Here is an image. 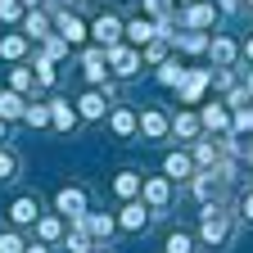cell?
I'll list each match as a JSON object with an SVG mask.
<instances>
[{"mask_svg":"<svg viewBox=\"0 0 253 253\" xmlns=\"http://www.w3.org/2000/svg\"><path fill=\"white\" fill-rule=\"evenodd\" d=\"M23 253H50V249H41V244H37V249H23Z\"/></svg>","mask_w":253,"mask_h":253,"instance_id":"ab89813d","label":"cell"},{"mask_svg":"<svg viewBox=\"0 0 253 253\" xmlns=\"http://www.w3.org/2000/svg\"><path fill=\"white\" fill-rule=\"evenodd\" d=\"M0 145H5V118H0Z\"/></svg>","mask_w":253,"mask_h":253,"instance_id":"60d3db41","label":"cell"},{"mask_svg":"<svg viewBox=\"0 0 253 253\" xmlns=\"http://www.w3.org/2000/svg\"><path fill=\"white\" fill-rule=\"evenodd\" d=\"M195 158H199V163H217V149L212 145H195Z\"/></svg>","mask_w":253,"mask_h":253,"instance_id":"8d00e7d4","label":"cell"},{"mask_svg":"<svg viewBox=\"0 0 253 253\" xmlns=\"http://www.w3.org/2000/svg\"><path fill=\"white\" fill-rule=\"evenodd\" d=\"M27 244L18 240V235H0V253H23Z\"/></svg>","mask_w":253,"mask_h":253,"instance_id":"1f68e13d","label":"cell"},{"mask_svg":"<svg viewBox=\"0 0 253 253\" xmlns=\"http://www.w3.org/2000/svg\"><path fill=\"white\" fill-rule=\"evenodd\" d=\"M14 172H18V158L9 149H0V181H14Z\"/></svg>","mask_w":253,"mask_h":253,"instance_id":"cb8c5ba5","label":"cell"},{"mask_svg":"<svg viewBox=\"0 0 253 253\" xmlns=\"http://www.w3.org/2000/svg\"><path fill=\"white\" fill-rule=\"evenodd\" d=\"M244 217L253 221V195H244Z\"/></svg>","mask_w":253,"mask_h":253,"instance_id":"74e56055","label":"cell"},{"mask_svg":"<svg viewBox=\"0 0 253 253\" xmlns=\"http://www.w3.org/2000/svg\"><path fill=\"white\" fill-rule=\"evenodd\" d=\"M27 37H45V14H27Z\"/></svg>","mask_w":253,"mask_h":253,"instance_id":"f546056e","label":"cell"},{"mask_svg":"<svg viewBox=\"0 0 253 253\" xmlns=\"http://www.w3.org/2000/svg\"><path fill=\"white\" fill-rule=\"evenodd\" d=\"M9 217H14V226H32V221L41 217V208H37V199H27V195H23V199L9 204Z\"/></svg>","mask_w":253,"mask_h":253,"instance_id":"5b68a950","label":"cell"},{"mask_svg":"<svg viewBox=\"0 0 253 253\" xmlns=\"http://www.w3.org/2000/svg\"><path fill=\"white\" fill-rule=\"evenodd\" d=\"M176 86H181V100H185V104H195L199 95H204V86H208V73H190V77H181Z\"/></svg>","mask_w":253,"mask_h":253,"instance_id":"52a82bcc","label":"cell"},{"mask_svg":"<svg viewBox=\"0 0 253 253\" xmlns=\"http://www.w3.org/2000/svg\"><path fill=\"white\" fill-rule=\"evenodd\" d=\"M158 82H163V86H176L181 82V68H176V63H163V68H158Z\"/></svg>","mask_w":253,"mask_h":253,"instance_id":"f1b7e54d","label":"cell"},{"mask_svg":"<svg viewBox=\"0 0 253 253\" xmlns=\"http://www.w3.org/2000/svg\"><path fill=\"white\" fill-rule=\"evenodd\" d=\"M204 45H208V41L199 37V32H190V37H181V50H204Z\"/></svg>","mask_w":253,"mask_h":253,"instance_id":"d590c367","label":"cell"},{"mask_svg":"<svg viewBox=\"0 0 253 253\" xmlns=\"http://www.w3.org/2000/svg\"><path fill=\"white\" fill-rule=\"evenodd\" d=\"M23 5H37V0H23Z\"/></svg>","mask_w":253,"mask_h":253,"instance_id":"ee69618b","label":"cell"},{"mask_svg":"<svg viewBox=\"0 0 253 253\" xmlns=\"http://www.w3.org/2000/svg\"><path fill=\"white\" fill-rule=\"evenodd\" d=\"M113 190L122 199H131V195H140V176L136 172H118V181H113Z\"/></svg>","mask_w":253,"mask_h":253,"instance_id":"7c38bea8","label":"cell"},{"mask_svg":"<svg viewBox=\"0 0 253 253\" xmlns=\"http://www.w3.org/2000/svg\"><path fill=\"white\" fill-rule=\"evenodd\" d=\"M82 221H86V231H95V235H109V231L118 226L113 217H82Z\"/></svg>","mask_w":253,"mask_h":253,"instance_id":"603a6c76","label":"cell"},{"mask_svg":"<svg viewBox=\"0 0 253 253\" xmlns=\"http://www.w3.org/2000/svg\"><path fill=\"white\" fill-rule=\"evenodd\" d=\"M163 168H168V176H190V158L185 154H168Z\"/></svg>","mask_w":253,"mask_h":253,"instance_id":"2e32d148","label":"cell"},{"mask_svg":"<svg viewBox=\"0 0 253 253\" xmlns=\"http://www.w3.org/2000/svg\"><path fill=\"white\" fill-rule=\"evenodd\" d=\"M249 163H253V145H249Z\"/></svg>","mask_w":253,"mask_h":253,"instance_id":"7bdbcfd3","label":"cell"},{"mask_svg":"<svg viewBox=\"0 0 253 253\" xmlns=\"http://www.w3.org/2000/svg\"><path fill=\"white\" fill-rule=\"evenodd\" d=\"M221 9H240V0H221Z\"/></svg>","mask_w":253,"mask_h":253,"instance_id":"f35d334b","label":"cell"},{"mask_svg":"<svg viewBox=\"0 0 253 253\" xmlns=\"http://www.w3.org/2000/svg\"><path fill=\"white\" fill-rule=\"evenodd\" d=\"M136 126H140V131H145V136H149V140H158V136H168V126H172V122H168V118H163V113H158V109H145V113H140V122H136Z\"/></svg>","mask_w":253,"mask_h":253,"instance_id":"277c9868","label":"cell"},{"mask_svg":"<svg viewBox=\"0 0 253 253\" xmlns=\"http://www.w3.org/2000/svg\"><path fill=\"white\" fill-rule=\"evenodd\" d=\"M104 73H109V68H104V54L90 50V54H86V77H90V82H104Z\"/></svg>","mask_w":253,"mask_h":253,"instance_id":"4fadbf2b","label":"cell"},{"mask_svg":"<svg viewBox=\"0 0 253 253\" xmlns=\"http://www.w3.org/2000/svg\"><path fill=\"white\" fill-rule=\"evenodd\" d=\"M68 249H73V253H90V240H86L82 231H73V235H68Z\"/></svg>","mask_w":253,"mask_h":253,"instance_id":"d6a6232c","label":"cell"},{"mask_svg":"<svg viewBox=\"0 0 253 253\" xmlns=\"http://www.w3.org/2000/svg\"><path fill=\"white\" fill-rule=\"evenodd\" d=\"M59 37L68 41V45H77V41L86 37V27H82V18H73V14H59Z\"/></svg>","mask_w":253,"mask_h":253,"instance_id":"9c48e42d","label":"cell"},{"mask_svg":"<svg viewBox=\"0 0 253 253\" xmlns=\"http://www.w3.org/2000/svg\"><path fill=\"white\" fill-rule=\"evenodd\" d=\"M199 231H204V240L217 249V244H226V240H231V221L221 217L217 208H208V212H204V226H199Z\"/></svg>","mask_w":253,"mask_h":253,"instance_id":"6da1fadb","label":"cell"},{"mask_svg":"<svg viewBox=\"0 0 253 253\" xmlns=\"http://www.w3.org/2000/svg\"><path fill=\"white\" fill-rule=\"evenodd\" d=\"M104 59L113 63V73H118V77L140 73V54H136V50H113V45H109V54H104Z\"/></svg>","mask_w":253,"mask_h":253,"instance_id":"3957f363","label":"cell"},{"mask_svg":"<svg viewBox=\"0 0 253 253\" xmlns=\"http://www.w3.org/2000/svg\"><path fill=\"white\" fill-rule=\"evenodd\" d=\"M185 23H190V27H208V23H212V9H208V5H195V9L185 14Z\"/></svg>","mask_w":253,"mask_h":253,"instance_id":"7402d4cb","label":"cell"},{"mask_svg":"<svg viewBox=\"0 0 253 253\" xmlns=\"http://www.w3.org/2000/svg\"><path fill=\"white\" fill-rule=\"evenodd\" d=\"M176 131H181V136H195V131H199V118H195V113H181V118H176Z\"/></svg>","mask_w":253,"mask_h":253,"instance_id":"4316f807","label":"cell"},{"mask_svg":"<svg viewBox=\"0 0 253 253\" xmlns=\"http://www.w3.org/2000/svg\"><path fill=\"white\" fill-rule=\"evenodd\" d=\"M113 131H118V136H131V131H136V113H126V109L113 113Z\"/></svg>","mask_w":253,"mask_h":253,"instance_id":"d6986e66","label":"cell"},{"mask_svg":"<svg viewBox=\"0 0 253 253\" xmlns=\"http://www.w3.org/2000/svg\"><path fill=\"white\" fill-rule=\"evenodd\" d=\"M9 86H14V90H32V73H27V68H14V73H9Z\"/></svg>","mask_w":253,"mask_h":253,"instance_id":"83f0119b","label":"cell"},{"mask_svg":"<svg viewBox=\"0 0 253 253\" xmlns=\"http://www.w3.org/2000/svg\"><path fill=\"white\" fill-rule=\"evenodd\" d=\"M244 54H249V59H253V41H249V45H244Z\"/></svg>","mask_w":253,"mask_h":253,"instance_id":"b9f144b4","label":"cell"},{"mask_svg":"<svg viewBox=\"0 0 253 253\" xmlns=\"http://www.w3.org/2000/svg\"><path fill=\"white\" fill-rule=\"evenodd\" d=\"M208 50H212V59L221 63V68L235 59V41H231V37H212V41H208Z\"/></svg>","mask_w":253,"mask_h":253,"instance_id":"30bf717a","label":"cell"},{"mask_svg":"<svg viewBox=\"0 0 253 253\" xmlns=\"http://www.w3.org/2000/svg\"><path fill=\"white\" fill-rule=\"evenodd\" d=\"M204 126H217V131H221V126H226V109H221V104H208L204 109Z\"/></svg>","mask_w":253,"mask_h":253,"instance_id":"44dd1931","label":"cell"},{"mask_svg":"<svg viewBox=\"0 0 253 253\" xmlns=\"http://www.w3.org/2000/svg\"><path fill=\"white\" fill-rule=\"evenodd\" d=\"M82 113L86 118H100L104 113V100H100V95H82Z\"/></svg>","mask_w":253,"mask_h":253,"instance_id":"d4e9b609","label":"cell"},{"mask_svg":"<svg viewBox=\"0 0 253 253\" xmlns=\"http://www.w3.org/2000/svg\"><path fill=\"white\" fill-rule=\"evenodd\" d=\"M145 9H149L154 18H168V9H172V5H168V0H145Z\"/></svg>","mask_w":253,"mask_h":253,"instance_id":"836d02e7","label":"cell"},{"mask_svg":"<svg viewBox=\"0 0 253 253\" xmlns=\"http://www.w3.org/2000/svg\"><path fill=\"white\" fill-rule=\"evenodd\" d=\"M181 5H195V0H181Z\"/></svg>","mask_w":253,"mask_h":253,"instance_id":"f6af8a7d","label":"cell"},{"mask_svg":"<svg viewBox=\"0 0 253 253\" xmlns=\"http://www.w3.org/2000/svg\"><path fill=\"white\" fill-rule=\"evenodd\" d=\"M145 221H149V208H145V204H126L122 217H118V226H122V231H140Z\"/></svg>","mask_w":253,"mask_h":253,"instance_id":"8992f818","label":"cell"},{"mask_svg":"<svg viewBox=\"0 0 253 253\" xmlns=\"http://www.w3.org/2000/svg\"><path fill=\"white\" fill-rule=\"evenodd\" d=\"M23 118H27V126H45L50 122V109L45 104H32V109H23Z\"/></svg>","mask_w":253,"mask_h":253,"instance_id":"ffe728a7","label":"cell"},{"mask_svg":"<svg viewBox=\"0 0 253 253\" xmlns=\"http://www.w3.org/2000/svg\"><path fill=\"white\" fill-rule=\"evenodd\" d=\"M126 32H131V41H140V45H145V41H154V32H158V27H154L149 18H136V23L126 27Z\"/></svg>","mask_w":253,"mask_h":253,"instance_id":"9a60e30c","label":"cell"},{"mask_svg":"<svg viewBox=\"0 0 253 253\" xmlns=\"http://www.w3.org/2000/svg\"><path fill=\"white\" fill-rule=\"evenodd\" d=\"M0 18L14 23V18H18V0H0Z\"/></svg>","mask_w":253,"mask_h":253,"instance_id":"e575fe53","label":"cell"},{"mask_svg":"<svg viewBox=\"0 0 253 253\" xmlns=\"http://www.w3.org/2000/svg\"><path fill=\"white\" fill-rule=\"evenodd\" d=\"M50 122L59 126V131H68L77 118H73V109H68V104H50Z\"/></svg>","mask_w":253,"mask_h":253,"instance_id":"5bb4252c","label":"cell"},{"mask_svg":"<svg viewBox=\"0 0 253 253\" xmlns=\"http://www.w3.org/2000/svg\"><path fill=\"white\" fill-rule=\"evenodd\" d=\"M90 32H95V41H100V45H113V41H118V32H122V23L104 14V18H95V27H90Z\"/></svg>","mask_w":253,"mask_h":253,"instance_id":"ba28073f","label":"cell"},{"mask_svg":"<svg viewBox=\"0 0 253 253\" xmlns=\"http://www.w3.org/2000/svg\"><path fill=\"white\" fill-rule=\"evenodd\" d=\"M54 208H59L63 217L82 221V217H86V195H82V190H59V195H54Z\"/></svg>","mask_w":253,"mask_h":253,"instance_id":"7a4b0ae2","label":"cell"},{"mask_svg":"<svg viewBox=\"0 0 253 253\" xmlns=\"http://www.w3.org/2000/svg\"><path fill=\"white\" fill-rule=\"evenodd\" d=\"M145 199H149V204H168V181H158V176L145 181Z\"/></svg>","mask_w":253,"mask_h":253,"instance_id":"ac0fdd59","label":"cell"},{"mask_svg":"<svg viewBox=\"0 0 253 253\" xmlns=\"http://www.w3.org/2000/svg\"><path fill=\"white\" fill-rule=\"evenodd\" d=\"M59 235H63V221L59 217H45L41 221V240H59Z\"/></svg>","mask_w":253,"mask_h":253,"instance_id":"484cf974","label":"cell"},{"mask_svg":"<svg viewBox=\"0 0 253 253\" xmlns=\"http://www.w3.org/2000/svg\"><path fill=\"white\" fill-rule=\"evenodd\" d=\"M168 253H190V235H168Z\"/></svg>","mask_w":253,"mask_h":253,"instance_id":"4dcf8cb0","label":"cell"},{"mask_svg":"<svg viewBox=\"0 0 253 253\" xmlns=\"http://www.w3.org/2000/svg\"><path fill=\"white\" fill-rule=\"evenodd\" d=\"M0 118H23V100H18V90H0Z\"/></svg>","mask_w":253,"mask_h":253,"instance_id":"8fae6325","label":"cell"},{"mask_svg":"<svg viewBox=\"0 0 253 253\" xmlns=\"http://www.w3.org/2000/svg\"><path fill=\"white\" fill-rule=\"evenodd\" d=\"M23 50H27V37H5L0 41V54L5 59H23Z\"/></svg>","mask_w":253,"mask_h":253,"instance_id":"e0dca14e","label":"cell"}]
</instances>
